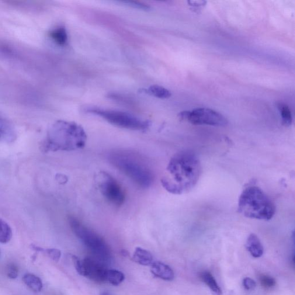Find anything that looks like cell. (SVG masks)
<instances>
[{"instance_id":"obj_5","label":"cell","mask_w":295,"mask_h":295,"mask_svg":"<svg viewBox=\"0 0 295 295\" xmlns=\"http://www.w3.org/2000/svg\"><path fill=\"white\" fill-rule=\"evenodd\" d=\"M68 221L72 231L94 254L96 259L104 264H108L112 259V253L105 240L95 231L85 226L78 218L70 216Z\"/></svg>"},{"instance_id":"obj_10","label":"cell","mask_w":295,"mask_h":295,"mask_svg":"<svg viewBox=\"0 0 295 295\" xmlns=\"http://www.w3.org/2000/svg\"><path fill=\"white\" fill-rule=\"evenodd\" d=\"M151 270L153 275L163 280L171 281L174 278L173 270L165 263L159 261L153 262Z\"/></svg>"},{"instance_id":"obj_1","label":"cell","mask_w":295,"mask_h":295,"mask_svg":"<svg viewBox=\"0 0 295 295\" xmlns=\"http://www.w3.org/2000/svg\"><path fill=\"white\" fill-rule=\"evenodd\" d=\"M201 172V162L196 155L189 151H180L170 160L162 185L173 194L187 193L196 186Z\"/></svg>"},{"instance_id":"obj_9","label":"cell","mask_w":295,"mask_h":295,"mask_svg":"<svg viewBox=\"0 0 295 295\" xmlns=\"http://www.w3.org/2000/svg\"><path fill=\"white\" fill-rule=\"evenodd\" d=\"M83 276L96 283H106L107 269L105 264L96 258L89 257L83 260Z\"/></svg>"},{"instance_id":"obj_8","label":"cell","mask_w":295,"mask_h":295,"mask_svg":"<svg viewBox=\"0 0 295 295\" xmlns=\"http://www.w3.org/2000/svg\"><path fill=\"white\" fill-rule=\"evenodd\" d=\"M187 121L194 126H210L217 127L227 126L228 121L222 114L213 110L198 108L189 112Z\"/></svg>"},{"instance_id":"obj_18","label":"cell","mask_w":295,"mask_h":295,"mask_svg":"<svg viewBox=\"0 0 295 295\" xmlns=\"http://www.w3.org/2000/svg\"><path fill=\"white\" fill-rule=\"evenodd\" d=\"M125 280V275L123 272L117 270L107 269L106 282L114 286H119Z\"/></svg>"},{"instance_id":"obj_4","label":"cell","mask_w":295,"mask_h":295,"mask_svg":"<svg viewBox=\"0 0 295 295\" xmlns=\"http://www.w3.org/2000/svg\"><path fill=\"white\" fill-rule=\"evenodd\" d=\"M238 206L239 213L253 219L270 220L276 213L275 204L256 186L246 187L239 198Z\"/></svg>"},{"instance_id":"obj_13","label":"cell","mask_w":295,"mask_h":295,"mask_svg":"<svg viewBox=\"0 0 295 295\" xmlns=\"http://www.w3.org/2000/svg\"><path fill=\"white\" fill-rule=\"evenodd\" d=\"M200 278L209 288L213 295H222L223 294L220 287L211 272L208 271L201 272Z\"/></svg>"},{"instance_id":"obj_11","label":"cell","mask_w":295,"mask_h":295,"mask_svg":"<svg viewBox=\"0 0 295 295\" xmlns=\"http://www.w3.org/2000/svg\"><path fill=\"white\" fill-rule=\"evenodd\" d=\"M16 131L13 125L4 118L0 116V143L15 140Z\"/></svg>"},{"instance_id":"obj_21","label":"cell","mask_w":295,"mask_h":295,"mask_svg":"<svg viewBox=\"0 0 295 295\" xmlns=\"http://www.w3.org/2000/svg\"><path fill=\"white\" fill-rule=\"evenodd\" d=\"M259 280L261 286L266 290L272 289L276 284V280L273 277L266 275L260 276Z\"/></svg>"},{"instance_id":"obj_24","label":"cell","mask_w":295,"mask_h":295,"mask_svg":"<svg viewBox=\"0 0 295 295\" xmlns=\"http://www.w3.org/2000/svg\"><path fill=\"white\" fill-rule=\"evenodd\" d=\"M256 283L254 280L250 278V277H246L243 281V286H244L245 289L248 291L253 290L256 287Z\"/></svg>"},{"instance_id":"obj_27","label":"cell","mask_w":295,"mask_h":295,"mask_svg":"<svg viewBox=\"0 0 295 295\" xmlns=\"http://www.w3.org/2000/svg\"><path fill=\"white\" fill-rule=\"evenodd\" d=\"M101 295H111L108 292H106V291H105V292H103Z\"/></svg>"},{"instance_id":"obj_19","label":"cell","mask_w":295,"mask_h":295,"mask_svg":"<svg viewBox=\"0 0 295 295\" xmlns=\"http://www.w3.org/2000/svg\"><path fill=\"white\" fill-rule=\"evenodd\" d=\"M276 105L282 116L284 126H291L293 123V116L289 106L282 102H277Z\"/></svg>"},{"instance_id":"obj_6","label":"cell","mask_w":295,"mask_h":295,"mask_svg":"<svg viewBox=\"0 0 295 295\" xmlns=\"http://www.w3.org/2000/svg\"><path fill=\"white\" fill-rule=\"evenodd\" d=\"M86 112L102 117L113 126L124 129L145 130L151 126V123L149 121L140 119L130 114L120 111L103 110L93 107L86 109Z\"/></svg>"},{"instance_id":"obj_15","label":"cell","mask_w":295,"mask_h":295,"mask_svg":"<svg viewBox=\"0 0 295 295\" xmlns=\"http://www.w3.org/2000/svg\"><path fill=\"white\" fill-rule=\"evenodd\" d=\"M133 259L134 262L144 266L151 265L153 263L151 253L140 248H137L135 250Z\"/></svg>"},{"instance_id":"obj_2","label":"cell","mask_w":295,"mask_h":295,"mask_svg":"<svg viewBox=\"0 0 295 295\" xmlns=\"http://www.w3.org/2000/svg\"><path fill=\"white\" fill-rule=\"evenodd\" d=\"M86 134L83 127L77 123L58 121L48 130L43 151H72L84 147Z\"/></svg>"},{"instance_id":"obj_25","label":"cell","mask_w":295,"mask_h":295,"mask_svg":"<svg viewBox=\"0 0 295 295\" xmlns=\"http://www.w3.org/2000/svg\"><path fill=\"white\" fill-rule=\"evenodd\" d=\"M73 261H74L75 269L77 270L78 273L80 275L83 276V261L80 259L78 256L73 255Z\"/></svg>"},{"instance_id":"obj_23","label":"cell","mask_w":295,"mask_h":295,"mask_svg":"<svg viewBox=\"0 0 295 295\" xmlns=\"http://www.w3.org/2000/svg\"><path fill=\"white\" fill-rule=\"evenodd\" d=\"M122 3H126V4L128 6L133 7V8H134L143 9L145 10H149V9H150V7H149V6L144 4V3H141L139 2L127 1H123Z\"/></svg>"},{"instance_id":"obj_14","label":"cell","mask_w":295,"mask_h":295,"mask_svg":"<svg viewBox=\"0 0 295 295\" xmlns=\"http://www.w3.org/2000/svg\"><path fill=\"white\" fill-rule=\"evenodd\" d=\"M140 92L162 99H168L171 96V92L168 89L157 85L150 86L146 89H141Z\"/></svg>"},{"instance_id":"obj_7","label":"cell","mask_w":295,"mask_h":295,"mask_svg":"<svg viewBox=\"0 0 295 295\" xmlns=\"http://www.w3.org/2000/svg\"><path fill=\"white\" fill-rule=\"evenodd\" d=\"M97 179L100 192L105 199L114 206H123L126 196L120 183L106 172H100Z\"/></svg>"},{"instance_id":"obj_12","label":"cell","mask_w":295,"mask_h":295,"mask_svg":"<svg viewBox=\"0 0 295 295\" xmlns=\"http://www.w3.org/2000/svg\"><path fill=\"white\" fill-rule=\"evenodd\" d=\"M246 249L253 257H261L263 254V247L257 235L254 234L250 235L246 244Z\"/></svg>"},{"instance_id":"obj_16","label":"cell","mask_w":295,"mask_h":295,"mask_svg":"<svg viewBox=\"0 0 295 295\" xmlns=\"http://www.w3.org/2000/svg\"><path fill=\"white\" fill-rule=\"evenodd\" d=\"M23 281L24 284L35 293L41 292L42 290V282L39 277L33 274H26L23 277Z\"/></svg>"},{"instance_id":"obj_22","label":"cell","mask_w":295,"mask_h":295,"mask_svg":"<svg viewBox=\"0 0 295 295\" xmlns=\"http://www.w3.org/2000/svg\"><path fill=\"white\" fill-rule=\"evenodd\" d=\"M47 255L55 262H58L60 259L61 253L59 250L56 249H49L45 251Z\"/></svg>"},{"instance_id":"obj_20","label":"cell","mask_w":295,"mask_h":295,"mask_svg":"<svg viewBox=\"0 0 295 295\" xmlns=\"http://www.w3.org/2000/svg\"><path fill=\"white\" fill-rule=\"evenodd\" d=\"M12 237V231L9 224L0 218V243H8Z\"/></svg>"},{"instance_id":"obj_17","label":"cell","mask_w":295,"mask_h":295,"mask_svg":"<svg viewBox=\"0 0 295 295\" xmlns=\"http://www.w3.org/2000/svg\"><path fill=\"white\" fill-rule=\"evenodd\" d=\"M50 37L59 46H64L68 42V34L64 27L56 28L49 33Z\"/></svg>"},{"instance_id":"obj_3","label":"cell","mask_w":295,"mask_h":295,"mask_svg":"<svg viewBox=\"0 0 295 295\" xmlns=\"http://www.w3.org/2000/svg\"><path fill=\"white\" fill-rule=\"evenodd\" d=\"M109 161L114 167L126 175L133 182L143 188H148L154 182V175L146 162L141 156L128 151L110 153Z\"/></svg>"},{"instance_id":"obj_26","label":"cell","mask_w":295,"mask_h":295,"mask_svg":"<svg viewBox=\"0 0 295 295\" xmlns=\"http://www.w3.org/2000/svg\"><path fill=\"white\" fill-rule=\"evenodd\" d=\"M19 270L15 265H11L7 270V275L10 279H15L18 276Z\"/></svg>"}]
</instances>
